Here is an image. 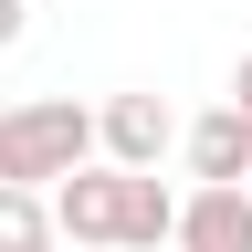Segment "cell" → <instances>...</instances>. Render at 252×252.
I'll return each mask as SVG.
<instances>
[{"label": "cell", "instance_id": "3957f363", "mask_svg": "<svg viewBox=\"0 0 252 252\" xmlns=\"http://www.w3.org/2000/svg\"><path fill=\"white\" fill-rule=\"evenodd\" d=\"M168 242L179 252H252V189H189Z\"/></svg>", "mask_w": 252, "mask_h": 252}, {"label": "cell", "instance_id": "52a82bcc", "mask_svg": "<svg viewBox=\"0 0 252 252\" xmlns=\"http://www.w3.org/2000/svg\"><path fill=\"white\" fill-rule=\"evenodd\" d=\"M231 116H242V137H252V53H242V74H231Z\"/></svg>", "mask_w": 252, "mask_h": 252}, {"label": "cell", "instance_id": "6da1fadb", "mask_svg": "<svg viewBox=\"0 0 252 252\" xmlns=\"http://www.w3.org/2000/svg\"><path fill=\"white\" fill-rule=\"evenodd\" d=\"M94 168V116L74 105V94H32V105L0 116V189H32L42 200L53 179Z\"/></svg>", "mask_w": 252, "mask_h": 252}, {"label": "cell", "instance_id": "5b68a950", "mask_svg": "<svg viewBox=\"0 0 252 252\" xmlns=\"http://www.w3.org/2000/svg\"><path fill=\"white\" fill-rule=\"evenodd\" d=\"M168 220H179V189L168 179H126V252H158Z\"/></svg>", "mask_w": 252, "mask_h": 252}, {"label": "cell", "instance_id": "7a4b0ae2", "mask_svg": "<svg viewBox=\"0 0 252 252\" xmlns=\"http://www.w3.org/2000/svg\"><path fill=\"white\" fill-rule=\"evenodd\" d=\"M94 168H126V179H158V158L179 147V116L158 105V94H116L105 116H94Z\"/></svg>", "mask_w": 252, "mask_h": 252}, {"label": "cell", "instance_id": "277c9868", "mask_svg": "<svg viewBox=\"0 0 252 252\" xmlns=\"http://www.w3.org/2000/svg\"><path fill=\"white\" fill-rule=\"evenodd\" d=\"M179 147H189V179H200V189H252V137H242L231 105H210Z\"/></svg>", "mask_w": 252, "mask_h": 252}, {"label": "cell", "instance_id": "8992f818", "mask_svg": "<svg viewBox=\"0 0 252 252\" xmlns=\"http://www.w3.org/2000/svg\"><path fill=\"white\" fill-rule=\"evenodd\" d=\"M0 252H53V220L32 189H0Z\"/></svg>", "mask_w": 252, "mask_h": 252}, {"label": "cell", "instance_id": "ba28073f", "mask_svg": "<svg viewBox=\"0 0 252 252\" xmlns=\"http://www.w3.org/2000/svg\"><path fill=\"white\" fill-rule=\"evenodd\" d=\"M21 21H32V0H0V53L21 42Z\"/></svg>", "mask_w": 252, "mask_h": 252}]
</instances>
